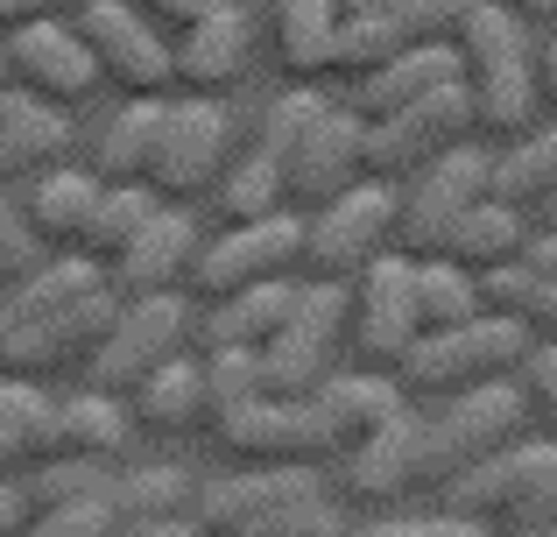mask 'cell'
<instances>
[{"instance_id": "cell-48", "label": "cell", "mask_w": 557, "mask_h": 537, "mask_svg": "<svg viewBox=\"0 0 557 537\" xmlns=\"http://www.w3.org/2000/svg\"><path fill=\"white\" fill-rule=\"evenodd\" d=\"M78 0H0V28H22V22H42V14H71Z\"/></svg>"}, {"instance_id": "cell-45", "label": "cell", "mask_w": 557, "mask_h": 537, "mask_svg": "<svg viewBox=\"0 0 557 537\" xmlns=\"http://www.w3.org/2000/svg\"><path fill=\"white\" fill-rule=\"evenodd\" d=\"M127 8H135V14H149V22L163 28V36H177V28H190L205 8H212V0H127Z\"/></svg>"}, {"instance_id": "cell-9", "label": "cell", "mask_w": 557, "mask_h": 537, "mask_svg": "<svg viewBox=\"0 0 557 537\" xmlns=\"http://www.w3.org/2000/svg\"><path fill=\"white\" fill-rule=\"evenodd\" d=\"M226 142H233V113L219 107V93H184L163 107V135H156V163H149V192L170 206H190L219 184L226 170Z\"/></svg>"}, {"instance_id": "cell-8", "label": "cell", "mask_w": 557, "mask_h": 537, "mask_svg": "<svg viewBox=\"0 0 557 537\" xmlns=\"http://www.w3.org/2000/svg\"><path fill=\"white\" fill-rule=\"evenodd\" d=\"M190 340V304L177 290H149V297H121V312L107 318L99 346L85 354V389H107V396H127L156 361L184 354Z\"/></svg>"}, {"instance_id": "cell-4", "label": "cell", "mask_w": 557, "mask_h": 537, "mask_svg": "<svg viewBox=\"0 0 557 537\" xmlns=\"http://www.w3.org/2000/svg\"><path fill=\"white\" fill-rule=\"evenodd\" d=\"M480 135L473 127V99H466V85H437V93L409 99V107L395 113H374L368 127H360V178L374 184H403L409 170H423L437 149H451V142Z\"/></svg>"}, {"instance_id": "cell-43", "label": "cell", "mask_w": 557, "mask_h": 537, "mask_svg": "<svg viewBox=\"0 0 557 537\" xmlns=\"http://www.w3.org/2000/svg\"><path fill=\"white\" fill-rule=\"evenodd\" d=\"M346 537H487V524L451 516V510H437V516H388V510H381L374 524H354Z\"/></svg>"}, {"instance_id": "cell-11", "label": "cell", "mask_w": 557, "mask_h": 537, "mask_svg": "<svg viewBox=\"0 0 557 537\" xmlns=\"http://www.w3.org/2000/svg\"><path fill=\"white\" fill-rule=\"evenodd\" d=\"M346 332V283H297V304L289 318L269 332L261 346V389L269 396H311L325 382V361Z\"/></svg>"}, {"instance_id": "cell-37", "label": "cell", "mask_w": 557, "mask_h": 537, "mask_svg": "<svg viewBox=\"0 0 557 537\" xmlns=\"http://www.w3.org/2000/svg\"><path fill=\"white\" fill-rule=\"evenodd\" d=\"M50 411H57V396H42L36 375H0V425L22 446V460H42V446H50Z\"/></svg>"}, {"instance_id": "cell-22", "label": "cell", "mask_w": 557, "mask_h": 537, "mask_svg": "<svg viewBox=\"0 0 557 537\" xmlns=\"http://www.w3.org/2000/svg\"><path fill=\"white\" fill-rule=\"evenodd\" d=\"M71 163V121L64 107H42V99L0 85V184L22 192L28 178Z\"/></svg>"}, {"instance_id": "cell-38", "label": "cell", "mask_w": 557, "mask_h": 537, "mask_svg": "<svg viewBox=\"0 0 557 537\" xmlns=\"http://www.w3.org/2000/svg\"><path fill=\"white\" fill-rule=\"evenodd\" d=\"M198 375H205V417H219V411H233V403L261 396V361L247 354V346H205Z\"/></svg>"}, {"instance_id": "cell-49", "label": "cell", "mask_w": 557, "mask_h": 537, "mask_svg": "<svg viewBox=\"0 0 557 537\" xmlns=\"http://www.w3.org/2000/svg\"><path fill=\"white\" fill-rule=\"evenodd\" d=\"M522 263L544 276V283H557V234H550V227H544L536 241H522Z\"/></svg>"}, {"instance_id": "cell-19", "label": "cell", "mask_w": 557, "mask_h": 537, "mask_svg": "<svg viewBox=\"0 0 557 537\" xmlns=\"http://www.w3.org/2000/svg\"><path fill=\"white\" fill-rule=\"evenodd\" d=\"M247 57H255L247 14L233 0H212L190 28L170 36V85H184V93H226V85H240Z\"/></svg>"}, {"instance_id": "cell-1", "label": "cell", "mask_w": 557, "mask_h": 537, "mask_svg": "<svg viewBox=\"0 0 557 537\" xmlns=\"http://www.w3.org/2000/svg\"><path fill=\"white\" fill-rule=\"evenodd\" d=\"M121 312V290L92 255H57L28 276L0 283V375H57L85 368L107 318Z\"/></svg>"}, {"instance_id": "cell-44", "label": "cell", "mask_w": 557, "mask_h": 537, "mask_svg": "<svg viewBox=\"0 0 557 537\" xmlns=\"http://www.w3.org/2000/svg\"><path fill=\"white\" fill-rule=\"evenodd\" d=\"M36 263H42V241L28 234V220H22V206H14V192L0 184V283L28 276Z\"/></svg>"}, {"instance_id": "cell-34", "label": "cell", "mask_w": 557, "mask_h": 537, "mask_svg": "<svg viewBox=\"0 0 557 537\" xmlns=\"http://www.w3.org/2000/svg\"><path fill=\"white\" fill-rule=\"evenodd\" d=\"M163 206V198L149 192V184H99V198H92V220H85V234H78V248L71 255H92L99 269L113 263V255L127 248V234H135L149 212Z\"/></svg>"}, {"instance_id": "cell-50", "label": "cell", "mask_w": 557, "mask_h": 537, "mask_svg": "<svg viewBox=\"0 0 557 537\" xmlns=\"http://www.w3.org/2000/svg\"><path fill=\"white\" fill-rule=\"evenodd\" d=\"M113 537H198L190 516H170V524H135V530H113Z\"/></svg>"}, {"instance_id": "cell-31", "label": "cell", "mask_w": 557, "mask_h": 537, "mask_svg": "<svg viewBox=\"0 0 557 537\" xmlns=\"http://www.w3.org/2000/svg\"><path fill=\"white\" fill-rule=\"evenodd\" d=\"M190 496H198V481H190L184 467H127V474H107V510H113V530L190 516Z\"/></svg>"}, {"instance_id": "cell-3", "label": "cell", "mask_w": 557, "mask_h": 537, "mask_svg": "<svg viewBox=\"0 0 557 537\" xmlns=\"http://www.w3.org/2000/svg\"><path fill=\"white\" fill-rule=\"evenodd\" d=\"M522 346V318H494V312H473L466 326H445V332H417V340L395 354V389L409 403H445L459 389H480V382H502L516 375Z\"/></svg>"}, {"instance_id": "cell-40", "label": "cell", "mask_w": 557, "mask_h": 537, "mask_svg": "<svg viewBox=\"0 0 557 537\" xmlns=\"http://www.w3.org/2000/svg\"><path fill=\"white\" fill-rule=\"evenodd\" d=\"M516 389H522V411L544 425V439H557V340H530V346H522Z\"/></svg>"}, {"instance_id": "cell-51", "label": "cell", "mask_w": 557, "mask_h": 537, "mask_svg": "<svg viewBox=\"0 0 557 537\" xmlns=\"http://www.w3.org/2000/svg\"><path fill=\"white\" fill-rule=\"evenodd\" d=\"M22 530V496H14V481L0 474V537H14Z\"/></svg>"}, {"instance_id": "cell-18", "label": "cell", "mask_w": 557, "mask_h": 537, "mask_svg": "<svg viewBox=\"0 0 557 537\" xmlns=\"http://www.w3.org/2000/svg\"><path fill=\"white\" fill-rule=\"evenodd\" d=\"M360 113L354 107H318L311 127H304L297 142H289L283 156V184L289 198H304V206H325L332 192H346V184H360Z\"/></svg>"}, {"instance_id": "cell-39", "label": "cell", "mask_w": 557, "mask_h": 537, "mask_svg": "<svg viewBox=\"0 0 557 537\" xmlns=\"http://www.w3.org/2000/svg\"><path fill=\"white\" fill-rule=\"evenodd\" d=\"M14 537H113V510H107V488L78 502H50V510H28Z\"/></svg>"}, {"instance_id": "cell-14", "label": "cell", "mask_w": 557, "mask_h": 537, "mask_svg": "<svg viewBox=\"0 0 557 537\" xmlns=\"http://www.w3.org/2000/svg\"><path fill=\"white\" fill-rule=\"evenodd\" d=\"M0 64H8V85L42 107H78V99L99 93V71L85 57L78 28L64 14H42V22H22V28H0Z\"/></svg>"}, {"instance_id": "cell-13", "label": "cell", "mask_w": 557, "mask_h": 537, "mask_svg": "<svg viewBox=\"0 0 557 537\" xmlns=\"http://www.w3.org/2000/svg\"><path fill=\"white\" fill-rule=\"evenodd\" d=\"M297 255H304V220L283 206V212H269V220H226V234H219V241H198L184 283L198 290V297H226V290L289 276V269H297Z\"/></svg>"}, {"instance_id": "cell-2", "label": "cell", "mask_w": 557, "mask_h": 537, "mask_svg": "<svg viewBox=\"0 0 557 537\" xmlns=\"http://www.w3.org/2000/svg\"><path fill=\"white\" fill-rule=\"evenodd\" d=\"M530 57H536L530 22L494 8V0H473V14H466V28H459V85H466V99H473V127L522 135V127L544 121Z\"/></svg>"}, {"instance_id": "cell-5", "label": "cell", "mask_w": 557, "mask_h": 537, "mask_svg": "<svg viewBox=\"0 0 557 537\" xmlns=\"http://www.w3.org/2000/svg\"><path fill=\"white\" fill-rule=\"evenodd\" d=\"M522 431H530V411H522L516 375L459 389V396H445L437 411H423V481H451L459 467L487 460L494 446L522 439Z\"/></svg>"}, {"instance_id": "cell-15", "label": "cell", "mask_w": 557, "mask_h": 537, "mask_svg": "<svg viewBox=\"0 0 557 537\" xmlns=\"http://www.w3.org/2000/svg\"><path fill=\"white\" fill-rule=\"evenodd\" d=\"M423 488V411H395L381 417L360 446H346L339 453V502L346 510H395L403 496H417Z\"/></svg>"}, {"instance_id": "cell-52", "label": "cell", "mask_w": 557, "mask_h": 537, "mask_svg": "<svg viewBox=\"0 0 557 537\" xmlns=\"http://www.w3.org/2000/svg\"><path fill=\"white\" fill-rule=\"evenodd\" d=\"M494 8L522 14V22H557V0H494Z\"/></svg>"}, {"instance_id": "cell-6", "label": "cell", "mask_w": 557, "mask_h": 537, "mask_svg": "<svg viewBox=\"0 0 557 537\" xmlns=\"http://www.w3.org/2000/svg\"><path fill=\"white\" fill-rule=\"evenodd\" d=\"M487 170H494V156L480 149L473 135L451 142V149H437L423 170H409L403 192H395V234H388V248L437 255V241L451 234V220H459L473 198H487Z\"/></svg>"}, {"instance_id": "cell-35", "label": "cell", "mask_w": 557, "mask_h": 537, "mask_svg": "<svg viewBox=\"0 0 557 537\" xmlns=\"http://www.w3.org/2000/svg\"><path fill=\"white\" fill-rule=\"evenodd\" d=\"M289 206V184H283V163L275 156H240L233 170H219V212L226 220H269V212Z\"/></svg>"}, {"instance_id": "cell-53", "label": "cell", "mask_w": 557, "mask_h": 537, "mask_svg": "<svg viewBox=\"0 0 557 537\" xmlns=\"http://www.w3.org/2000/svg\"><path fill=\"white\" fill-rule=\"evenodd\" d=\"M22 467H28L22 446H14V439H8V425H0V474H22Z\"/></svg>"}, {"instance_id": "cell-23", "label": "cell", "mask_w": 557, "mask_h": 537, "mask_svg": "<svg viewBox=\"0 0 557 537\" xmlns=\"http://www.w3.org/2000/svg\"><path fill=\"white\" fill-rule=\"evenodd\" d=\"M127 439H135L127 403L107 396V389H78V396H64L50 411V446H42V460L64 453V460H99V467H121Z\"/></svg>"}, {"instance_id": "cell-27", "label": "cell", "mask_w": 557, "mask_h": 537, "mask_svg": "<svg viewBox=\"0 0 557 537\" xmlns=\"http://www.w3.org/2000/svg\"><path fill=\"white\" fill-rule=\"evenodd\" d=\"M289 304H297V283H289V276H269V283L212 297V312H205L198 332H205V346H247V354H261L269 332L289 318Z\"/></svg>"}, {"instance_id": "cell-46", "label": "cell", "mask_w": 557, "mask_h": 537, "mask_svg": "<svg viewBox=\"0 0 557 537\" xmlns=\"http://www.w3.org/2000/svg\"><path fill=\"white\" fill-rule=\"evenodd\" d=\"M522 332L530 340H557V283H544V276H536L530 304H522Z\"/></svg>"}, {"instance_id": "cell-21", "label": "cell", "mask_w": 557, "mask_h": 537, "mask_svg": "<svg viewBox=\"0 0 557 537\" xmlns=\"http://www.w3.org/2000/svg\"><path fill=\"white\" fill-rule=\"evenodd\" d=\"M212 425V446L233 460V467H275V460H311V431H304V403L297 396H247L233 411L205 417Z\"/></svg>"}, {"instance_id": "cell-47", "label": "cell", "mask_w": 557, "mask_h": 537, "mask_svg": "<svg viewBox=\"0 0 557 537\" xmlns=\"http://www.w3.org/2000/svg\"><path fill=\"white\" fill-rule=\"evenodd\" d=\"M530 71H536V107H544V113H557V28H550L544 42H536Z\"/></svg>"}, {"instance_id": "cell-33", "label": "cell", "mask_w": 557, "mask_h": 537, "mask_svg": "<svg viewBox=\"0 0 557 537\" xmlns=\"http://www.w3.org/2000/svg\"><path fill=\"white\" fill-rule=\"evenodd\" d=\"M409 290H417V332H445V326H466V318L480 312L473 269L445 263V255H409Z\"/></svg>"}, {"instance_id": "cell-16", "label": "cell", "mask_w": 557, "mask_h": 537, "mask_svg": "<svg viewBox=\"0 0 557 537\" xmlns=\"http://www.w3.org/2000/svg\"><path fill=\"white\" fill-rule=\"evenodd\" d=\"M297 403H304V431H311V460H339L346 446H360L381 417H395L409 396L388 375H325V382Z\"/></svg>"}, {"instance_id": "cell-12", "label": "cell", "mask_w": 557, "mask_h": 537, "mask_svg": "<svg viewBox=\"0 0 557 537\" xmlns=\"http://www.w3.org/2000/svg\"><path fill=\"white\" fill-rule=\"evenodd\" d=\"M550 481H557V439H530V431H522V439L494 446L487 460H473V467L451 474L445 481V510L502 530L508 516H516L522 502H536Z\"/></svg>"}, {"instance_id": "cell-30", "label": "cell", "mask_w": 557, "mask_h": 537, "mask_svg": "<svg viewBox=\"0 0 557 537\" xmlns=\"http://www.w3.org/2000/svg\"><path fill=\"white\" fill-rule=\"evenodd\" d=\"M163 93H135L107 127H99V163L92 178L99 184H149V163H156V135H163Z\"/></svg>"}, {"instance_id": "cell-17", "label": "cell", "mask_w": 557, "mask_h": 537, "mask_svg": "<svg viewBox=\"0 0 557 537\" xmlns=\"http://www.w3.org/2000/svg\"><path fill=\"white\" fill-rule=\"evenodd\" d=\"M346 318H354L360 354H374V361L395 368V354L417 340V290H409V255L403 248H381L374 263L354 276V290H346Z\"/></svg>"}, {"instance_id": "cell-10", "label": "cell", "mask_w": 557, "mask_h": 537, "mask_svg": "<svg viewBox=\"0 0 557 537\" xmlns=\"http://www.w3.org/2000/svg\"><path fill=\"white\" fill-rule=\"evenodd\" d=\"M64 22L78 28L99 85H121L127 99L135 93H170V36L149 22V14H135L127 0H78Z\"/></svg>"}, {"instance_id": "cell-25", "label": "cell", "mask_w": 557, "mask_h": 537, "mask_svg": "<svg viewBox=\"0 0 557 537\" xmlns=\"http://www.w3.org/2000/svg\"><path fill=\"white\" fill-rule=\"evenodd\" d=\"M121 403H127V425H135V431H149V439H156V431L177 439V431L205 425V375H198V361L170 354V361H156Z\"/></svg>"}, {"instance_id": "cell-29", "label": "cell", "mask_w": 557, "mask_h": 537, "mask_svg": "<svg viewBox=\"0 0 557 537\" xmlns=\"http://www.w3.org/2000/svg\"><path fill=\"white\" fill-rule=\"evenodd\" d=\"M339 22H346V0H283L275 8V57L297 85L325 78L332 57H339Z\"/></svg>"}, {"instance_id": "cell-32", "label": "cell", "mask_w": 557, "mask_h": 537, "mask_svg": "<svg viewBox=\"0 0 557 537\" xmlns=\"http://www.w3.org/2000/svg\"><path fill=\"white\" fill-rule=\"evenodd\" d=\"M550 184H557V113L508 135V156H494V170H487V192L508 198V206H536Z\"/></svg>"}, {"instance_id": "cell-7", "label": "cell", "mask_w": 557, "mask_h": 537, "mask_svg": "<svg viewBox=\"0 0 557 537\" xmlns=\"http://www.w3.org/2000/svg\"><path fill=\"white\" fill-rule=\"evenodd\" d=\"M388 234H395V184L360 178V184H346V192H332L325 206H318V220H304L297 269L311 276V283H354V276L388 248Z\"/></svg>"}, {"instance_id": "cell-56", "label": "cell", "mask_w": 557, "mask_h": 537, "mask_svg": "<svg viewBox=\"0 0 557 537\" xmlns=\"http://www.w3.org/2000/svg\"><path fill=\"white\" fill-rule=\"evenodd\" d=\"M0 85H8V64H0Z\"/></svg>"}, {"instance_id": "cell-54", "label": "cell", "mask_w": 557, "mask_h": 537, "mask_svg": "<svg viewBox=\"0 0 557 537\" xmlns=\"http://www.w3.org/2000/svg\"><path fill=\"white\" fill-rule=\"evenodd\" d=\"M536 212H544V227H550V234H557V184H550L544 198H536Z\"/></svg>"}, {"instance_id": "cell-24", "label": "cell", "mask_w": 557, "mask_h": 537, "mask_svg": "<svg viewBox=\"0 0 557 537\" xmlns=\"http://www.w3.org/2000/svg\"><path fill=\"white\" fill-rule=\"evenodd\" d=\"M459 78V42H417V50H395L388 64L360 71L354 78V113L360 121H374V113H395L409 107V99L437 93V85Z\"/></svg>"}, {"instance_id": "cell-55", "label": "cell", "mask_w": 557, "mask_h": 537, "mask_svg": "<svg viewBox=\"0 0 557 537\" xmlns=\"http://www.w3.org/2000/svg\"><path fill=\"white\" fill-rule=\"evenodd\" d=\"M374 8H395V0H346V14H374Z\"/></svg>"}, {"instance_id": "cell-42", "label": "cell", "mask_w": 557, "mask_h": 537, "mask_svg": "<svg viewBox=\"0 0 557 537\" xmlns=\"http://www.w3.org/2000/svg\"><path fill=\"white\" fill-rule=\"evenodd\" d=\"M473 290H480V312H494V318H522V304H530V290H536V269L516 255V263L480 269V276H473Z\"/></svg>"}, {"instance_id": "cell-20", "label": "cell", "mask_w": 557, "mask_h": 537, "mask_svg": "<svg viewBox=\"0 0 557 537\" xmlns=\"http://www.w3.org/2000/svg\"><path fill=\"white\" fill-rule=\"evenodd\" d=\"M190 255H198V220H190V206H170V198H163V206L127 234V248L107 263V283L121 290V297L177 290L190 276Z\"/></svg>"}, {"instance_id": "cell-26", "label": "cell", "mask_w": 557, "mask_h": 537, "mask_svg": "<svg viewBox=\"0 0 557 537\" xmlns=\"http://www.w3.org/2000/svg\"><path fill=\"white\" fill-rule=\"evenodd\" d=\"M92 198H99V178H92V170L57 163V170H42V178H28L22 192H14V206H22L28 234H36L42 248H78L85 220H92Z\"/></svg>"}, {"instance_id": "cell-28", "label": "cell", "mask_w": 557, "mask_h": 537, "mask_svg": "<svg viewBox=\"0 0 557 537\" xmlns=\"http://www.w3.org/2000/svg\"><path fill=\"white\" fill-rule=\"evenodd\" d=\"M522 241H530V227H522V206H508V198L487 192V198H473V206L451 220V234L437 241V255L480 276V269H494V263H516Z\"/></svg>"}, {"instance_id": "cell-36", "label": "cell", "mask_w": 557, "mask_h": 537, "mask_svg": "<svg viewBox=\"0 0 557 537\" xmlns=\"http://www.w3.org/2000/svg\"><path fill=\"white\" fill-rule=\"evenodd\" d=\"M99 488H107V467H99V460H64V453H50V460H28V467H22L14 496H22V516H28V510H50V502L99 496Z\"/></svg>"}, {"instance_id": "cell-41", "label": "cell", "mask_w": 557, "mask_h": 537, "mask_svg": "<svg viewBox=\"0 0 557 537\" xmlns=\"http://www.w3.org/2000/svg\"><path fill=\"white\" fill-rule=\"evenodd\" d=\"M318 107H325V93H311V85H297V93H283V99H275L269 113H261V142H255V149L283 163V156H289V142H297L304 127H311V113H318Z\"/></svg>"}]
</instances>
